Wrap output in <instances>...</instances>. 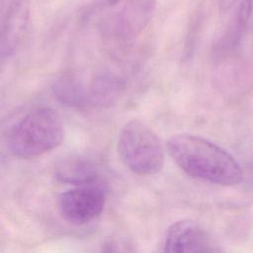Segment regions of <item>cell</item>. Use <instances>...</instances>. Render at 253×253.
<instances>
[{
    "label": "cell",
    "instance_id": "obj_1",
    "mask_svg": "<svg viewBox=\"0 0 253 253\" xmlns=\"http://www.w3.org/2000/svg\"><path fill=\"white\" fill-rule=\"evenodd\" d=\"M166 147L173 161L193 178L226 187L238 185L243 180L242 169L235 158L205 137L174 134Z\"/></svg>",
    "mask_w": 253,
    "mask_h": 253
},
{
    "label": "cell",
    "instance_id": "obj_2",
    "mask_svg": "<svg viewBox=\"0 0 253 253\" xmlns=\"http://www.w3.org/2000/svg\"><path fill=\"white\" fill-rule=\"evenodd\" d=\"M64 126L59 113L49 107L35 108L8 131L7 147L15 157L32 159L59 146Z\"/></svg>",
    "mask_w": 253,
    "mask_h": 253
},
{
    "label": "cell",
    "instance_id": "obj_3",
    "mask_svg": "<svg viewBox=\"0 0 253 253\" xmlns=\"http://www.w3.org/2000/svg\"><path fill=\"white\" fill-rule=\"evenodd\" d=\"M117 150L123 163L136 175H154L163 168V145L155 131L138 119L123 126L118 135Z\"/></svg>",
    "mask_w": 253,
    "mask_h": 253
},
{
    "label": "cell",
    "instance_id": "obj_4",
    "mask_svg": "<svg viewBox=\"0 0 253 253\" xmlns=\"http://www.w3.org/2000/svg\"><path fill=\"white\" fill-rule=\"evenodd\" d=\"M106 203V193L98 185L79 186L61 193L57 200L58 210L71 223H87L100 215Z\"/></svg>",
    "mask_w": 253,
    "mask_h": 253
},
{
    "label": "cell",
    "instance_id": "obj_5",
    "mask_svg": "<svg viewBox=\"0 0 253 253\" xmlns=\"http://www.w3.org/2000/svg\"><path fill=\"white\" fill-rule=\"evenodd\" d=\"M162 253H222L211 236L191 220H180L167 230Z\"/></svg>",
    "mask_w": 253,
    "mask_h": 253
},
{
    "label": "cell",
    "instance_id": "obj_6",
    "mask_svg": "<svg viewBox=\"0 0 253 253\" xmlns=\"http://www.w3.org/2000/svg\"><path fill=\"white\" fill-rule=\"evenodd\" d=\"M153 11V0H132L112 18L106 31L114 41H130L148 25Z\"/></svg>",
    "mask_w": 253,
    "mask_h": 253
},
{
    "label": "cell",
    "instance_id": "obj_7",
    "mask_svg": "<svg viewBox=\"0 0 253 253\" xmlns=\"http://www.w3.org/2000/svg\"><path fill=\"white\" fill-rule=\"evenodd\" d=\"M29 0H11L1 26V59L10 58L20 46L30 22Z\"/></svg>",
    "mask_w": 253,
    "mask_h": 253
},
{
    "label": "cell",
    "instance_id": "obj_8",
    "mask_svg": "<svg viewBox=\"0 0 253 253\" xmlns=\"http://www.w3.org/2000/svg\"><path fill=\"white\" fill-rule=\"evenodd\" d=\"M54 176L61 183L79 187L97 184L100 171L98 166L88 158L69 156L56 163Z\"/></svg>",
    "mask_w": 253,
    "mask_h": 253
},
{
    "label": "cell",
    "instance_id": "obj_9",
    "mask_svg": "<svg viewBox=\"0 0 253 253\" xmlns=\"http://www.w3.org/2000/svg\"><path fill=\"white\" fill-rule=\"evenodd\" d=\"M86 88L88 108H105L112 106L121 97L125 81L112 72H100L90 79Z\"/></svg>",
    "mask_w": 253,
    "mask_h": 253
},
{
    "label": "cell",
    "instance_id": "obj_10",
    "mask_svg": "<svg viewBox=\"0 0 253 253\" xmlns=\"http://www.w3.org/2000/svg\"><path fill=\"white\" fill-rule=\"evenodd\" d=\"M52 93L63 105L78 110L88 109L86 83L76 75L57 77L52 84Z\"/></svg>",
    "mask_w": 253,
    "mask_h": 253
},
{
    "label": "cell",
    "instance_id": "obj_11",
    "mask_svg": "<svg viewBox=\"0 0 253 253\" xmlns=\"http://www.w3.org/2000/svg\"><path fill=\"white\" fill-rule=\"evenodd\" d=\"M253 8V1L252 0H242L240 2L238 12H237V19L240 26H245L251 16Z\"/></svg>",
    "mask_w": 253,
    "mask_h": 253
},
{
    "label": "cell",
    "instance_id": "obj_12",
    "mask_svg": "<svg viewBox=\"0 0 253 253\" xmlns=\"http://www.w3.org/2000/svg\"><path fill=\"white\" fill-rule=\"evenodd\" d=\"M121 0H95L93 3V7L95 8H107L116 5Z\"/></svg>",
    "mask_w": 253,
    "mask_h": 253
}]
</instances>
